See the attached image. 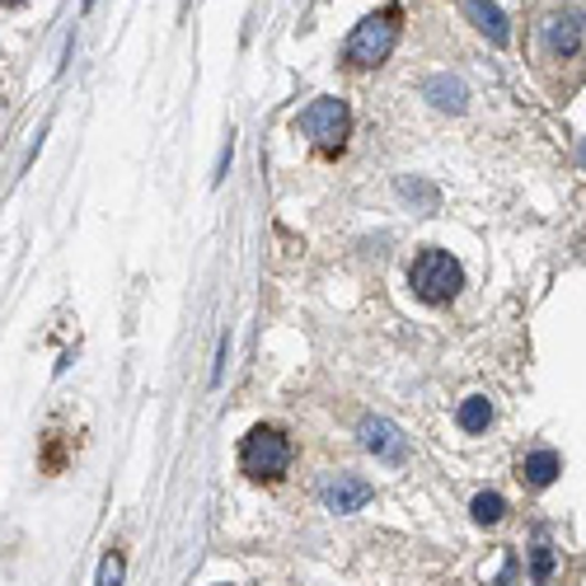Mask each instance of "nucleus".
<instances>
[{
	"label": "nucleus",
	"mask_w": 586,
	"mask_h": 586,
	"mask_svg": "<svg viewBox=\"0 0 586 586\" xmlns=\"http://www.w3.org/2000/svg\"><path fill=\"white\" fill-rule=\"evenodd\" d=\"M399 33H404V14H399V6H384L376 14H366V20L352 29V39L343 43V62L357 66V70L380 66L394 52Z\"/></svg>",
	"instance_id": "f257e3e1"
},
{
	"label": "nucleus",
	"mask_w": 586,
	"mask_h": 586,
	"mask_svg": "<svg viewBox=\"0 0 586 586\" xmlns=\"http://www.w3.org/2000/svg\"><path fill=\"white\" fill-rule=\"evenodd\" d=\"M409 286H413L417 301L446 305V301L460 296L465 272H460V263H455L446 249H423V253H417V259L409 263Z\"/></svg>",
	"instance_id": "f03ea898"
},
{
	"label": "nucleus",
	"mask_w": 586,
	"mask_h": 586,
	"mask_svg": "<svg viewBox=\"0 0 586 586\" xmlns=\"http://www.w3.org/2000/svg\"><path fill=\"white\" fill-rule=\"evenodd\" d=\"M286 465H291V442H286L282 427H253L245 436L240 469L249 474V479L272 484V479H282V474H286Z\"/></svg>",
	"instance_id": "7ed1b4c3"
},
{
	"label": "nucleus",
	"mask_w": 586,
	"mask_h": 586,
	"mask_svg": "<svg viewBox=\"0 0 586 586\" xmlns=\"http://www.w3.org/2000/svg\"><path fill=\"white\" fill-rule=\"evenodd\" d=\"M296 132L315 141L319 151L334 155V151H343V145H347V132H352V108H347L343 99H328L324 95V99H315L296 118Z\"/></svg>",
	"instance_id": "20e7f679"
},
{
	"label": "nucleus",
	"mask_w": 586,
	"mask_h": 586,
	"mask_svg": "<svg viewBox=\"0 0 586 586\" xmlns=\"http://www.w3.org/2000/svg\"><path fill=\"white\" fill-rule=\"evenodd\" d=\"M376 498V488L361 479V474H324L319 479V502L328 507V511H338V517H347V511H361L366 502Z\"/></svg>",
	"instance_id": "39448f33"
},
{
	"label": "nucleus",
	"mask_w": 586,
	"mask_h": 586,
	"mask_svg": "<svg viewBox=\"0 0 586 586\" xmlns=\"http://www.w3.org/2000/svg\"><path fill=\"white\" fill-rule=\"evenodd\" d=\"M586 39V14L577 10H563V14H549V20L540 24V43L549 57H573V52L582 47Z\"/></svg>",
	"instance_id": "423d86ee"
},
{
	"label": "nucleus",
	"mask_w": 586,
	"mask_h": 586,
	"mask_svg": "<svg viewBox=\"0 0 586 586\" xmlns=\"http://www.w3.org/2000/svg\"><path fill=\"white\" fill-rule=\"evenodd\" d=\"M357 436H361V446L376 455V460H390V465H399L409 455V436L399 432L390 417H366V423L357 427Z\"/></svg>",
	"instance_id": "0eeeda50"
},
{
	"label": "nucleus",
	"mask_w": 586,
	"mask_h": 586,
	"mask_svg": "<svg viewBox=\"0 0 586 586\" xmlns=\"http://www.w3.org/2000/svg\"><path fill=\"white\" fill-rule=\"evenodd\" d=\"M465 14L474 20V29L484 33L488 43H498V47H507L511 43V29H507V14L492 6V0H465Z\"/></svg>",
	"instance_id": "6e6552de"
},
{
	"label": "nucleus",
	"mask_w": 586,
	"mask_h": 586,
	"mask_svg": "<svg viewBox=\"0 0 586 586\" xmlns=\"http://www.w3.org/2000/svg\"><path fill=\"white\" fill-rule=\"evenodd\" d=\"M563 474V460H558V451H530L525 460L517 465V479L530 484V488H549Z\"/></svg>",
	"instance_id": "1a4fd4ad"
},
{
	"label": "nucleus",
	"mask_w": 586,
	"mask_h": 586,
	"mask_svg": "<svg viewBox=\"0 0 586 586\" xmlns=\"http://www.w3.org/2000/svg\"><path fill=\"white\" fill-rule=\"evenodd\" d=\"M423 95L442 108V113H465V85L455 80V76H432V80H423Z\"/></svg>",
	"instance_id": "9d476101"
},
{
	"label": "nucleus",
	"mask_w": 586,
	"mask_h": 586,
	"mask_svg": "<svg viewBox=\"0 0 586 586\" xmlns=\"http://www.w3.org/2000/svg\"><path fill=\"white\" fill-rule=\"evenodd\" d=\"M530 577H535V586L554 582V544H549V530L544 525L535 530V549H530Z\"/></svg>",
	"instance_id": "9b49d317"
},
{
	"label": "nucleus",
	"mask_w": 586,
	"mask_h": 586,
	"mask_svg": "<svg viewBox=\"0 0 586 586\" xmlns=\"http://www.w3.org/2000/svg\"><path fill=\"white\" fill-rule=\"evenodd\" d=\"M455 423H460L465 432H484L492 423V404H488L484 394H469L465 404H460V413H455Z\"/></svg>",
	"instance_id": "f8f14e48"
},
{
	"label": "nucleus",
	"mask_w": 586,
	"mask_h": 586,
	"mask_svg": "<svg viewBox=\"0 0 586 586\" xmlns=\"http://www.w3.org/2000/svg\"><path fill=\"white\" fill-rule=\"evenodd\" d=\"M469 511H474V521H479V525H498L507 517V498H502V492H479V498L469 502Z\"/></svg>",
	"instance_id": "ddd939ff"
},
{
	"label": "nucleus",
	"mask_w": 586,
	"mask_h": 586,
	"mask_svg": "<svg viewBox=\"0 0 586 586\" xmlns=\"http://www.w3.org/2000/svg\"><path fill=\"white\" fill-rule=\"evenodd\" d=\"M122 573H127L122 554H118V549H108L104 563H99V582H95V586H122Z\"/></svg>",
	"instance_id": "4468645a"
},
{
	"label": "nucleus",
	"mask_w": 586,
	"mask_h": 586,
	"mask_svg": "<svg viewBox=\"0 0 586 586\" xmlns=\"http://www.w3.org/2000/svg\"><path fill=\"white\" fill-rule=\"evenodd\" d=\"M0 6H24V0H0Z\"/></svg>",
	"instance_id": "2eb2a0df"
}]
</instances>
